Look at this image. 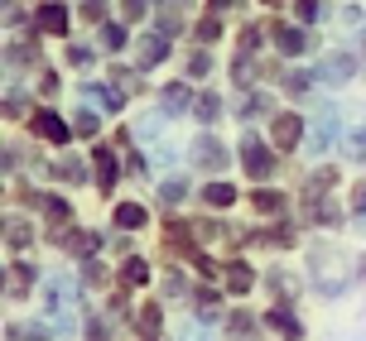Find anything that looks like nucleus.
<instances>
[{
	"label": "nucleus",
	"instance_id": "f257e3e1",
	"mask_svg": "<svg viewBox=\"0 0 366 341\" xmlns=\"http://www.w3.org/2000/svg\"><path fill=\"white\" fill-rule=\"evenodd\" d=\"M241 168H246L256 183H265L274 173V149H270V144H260V135H251V130L241 135Z\"/></svg>",
	"mask_w": 366,
	"mask_h": 341
},
{
	"label": "nucleus",
	"instance_id": "f03ea898",
	"mask_svg": "<svg viewBox=\"0 0 366 341\" xmlns=\"http://www.w3.org/2000/svg\"><path fill=\"white\" fill-rule=\"evenodd\" d=\"M29 126H34V135H44V140H54V144H68V121L63 116H54V111H34L29 116Z\"/></svg>",
	"mask_w": 366,
	"mask_h": 341
},
{
	"label": "nucleus",
	"instance_id": "7ed1b4c3",
	"mask_svg": "<svg viewBox=\"0 0 366 341\" xmlns=\"http://www.w3.org/2000/svg\"><path fill=\"white\" fill-rule=\"evenodd\" d=\"M299 135H304V121H299V116H274L270 121V144L274 149H294Z\"/></svg>",
	"mask_w": 366,
	"mask_h": 341
},
{
	"label": "nucleus",
	"instance_id": "20e7f679",
	"mask_svg": "<svg viewBox=\"0 0 366 341\" xmlns=\"http://www.w3.org/2000/svg\"><path fill=\"white\" fill-rule=\"evenodd\" d=\"M332 144H337V116L323 111V116H318V126H313V135H309V149H313V154H328Z\"/></svg>",
	"mask_w": 366,
	"mask_h": 341
},
{
	"label": "nucleus",
	"instance_id": "39448f33",
	"mask_svg": "<svg viewBox=\"0 0 366 341\" xmlns=\"http://www.w3.org/2000/svg\"><path fill=\"white\" fill-rule=\"evenodd\" d=\"M274 44H280L285 58H304L309 54V39H304V29H294V24H280V29H274Z\"/></svg>",
	"mask_w": 366,
	"mask_h": 341
},
{
	"label": "nucleus",
	"instance_id": "423d86ee",
	"mask_svg": "<svg viewBox=\"0 0 366 341\" xmlns=\"http://www.w3.org/2000/svg\"><path fill=\"white\" fill-rule=\"evenodd\" d=\"M265 327H274L285 341H299V337H304V327H299V317H294L290 307H270V312H265Z\"/></svg>",
	"mask_w": 366,
	"mask_h": 341
},
{
	"label": "nucleus",
	"instance_id": "0eeeda50",
	"mask_svg": "<svg viewBox=\"0 0 366 341\" xmlns=\"http://www.w3.org/2000/svg\"><path fill=\"white\" fill-rule=\"evenodd\" d=\"M193 159H198L202 168H227V149H222L212 135H202V140L193 144Z\"/></svg>",
	"mask_w": 366,
	"mask_h": 341
},
{
	"label": "nucleus",
	"instance_id": "6e6552de",
	"mask_svg": "<svg viewBox=\"0 0 366 341\" xmlns=\"http://www.w3.org/2000/svg\"><path fill=\"white\" fill-rule=\"evenodd\" d=\"M39 29H44V34H68V10H63L58 0L39 5Z\"/></svg>",
	"mask_w": 366,
	"mask_h": 341
},
{
	"label": "nucleus",
	"instance_id": "1a4fd4ad",
	"mask_svg": "<svg viewBox=\"0 0 366 341\" xmlns=\"http://www.w3.org/2000/svg\"><path fill=\"white\" fill-rule=\"evenodd\" d=\"M92 163H97V183H102V193H111V188H116V154L97 144V149H92Z\"/></svg>",
	"mask_w": 366,
	"mask_h": 341
},
{
	"label": "nucleus",
	"instance_id": "9d476101",
	"mask_svg": "<svg viewBox=\"0 0 366 341\" xmlns=\"http://www.w3.org/2000/svg\"><path fill=\"white\" fill-rule=\"evenodd\" d=\"M164 54H169V39L164 34H145V39H140V68L164 63Z\"/></svg>",
	"mask_w": 366,
	"mask_h": 341
},
{
	"label": "nucleus",
	"instance_id": "9b49d317",
	"mask_svg": "<svg viewBox=\"0 0 366 341\" xmlns=\"http://www.w3.org/2000/svg\"><path fill=\"white\" fill-rule=\"evenodd\" d=\"M92 96H97L107 111H121V106H126V91L111 87V82H87V101H92Z\"/></svg>",
	"mask_w": 366,
	"mask_h": 341
},
{
	"label": "nucleus",
	"instance_id": "f8f14e48",
	"mask_svg": "<svg viewBox=\"0 0 366 341\" xmlns=\"http://www.w3.org/2000/svg\"><path fill=\"white\" fill-rule=\"evenodd\" d=\"M202 202H207L212 212H227V207L237 202V188H232V183H207V188H202Z\"/></svg>",
	"mask_w": 366,
	"mask_h": 341
},
{
	"label": "nucleus",
	"instance_id": "ddd939ff",
	"mask_svg": "<svg viewBox=\"0 0 366 341\" xmlns=\"http://www.w3.org/2000/svg\"><path fill=\"white\" fill-rule=\"evenodd\" d=\"M227 288H232V293H246V288L256 284V274H251V265H241V260H232V265H227Z\"/></svg>",
	"mask_w": 366,
	"mask_h": 341
},
{
	"label": "nucleus",
	"instance_id": "4468645a",
	"mask_svg": "<svg viewBox=\"0 0 366 341\" xmlns=\"http://www.w3.org/2000/svg\"><path fill=\"white\" fill-rule=\"evenodd\" d=\"M352 72H357V58L352 54H332L328 63L318 68V77H337V82H342V77H352Z\"/></svg>",
	"mask_w": 366,
	"mask_h": 341
},
{
	"label": "nucleus",
	"instance_id": "2eb2a0df",
	"mask_svg": "<svg viewBox=\"0 0 366 341\" xmlns=\"http://www.w3.org/2000/svg\"><path fill=\"white\" fill-rule=\"evenodd\" d=\"M121 284H126V288H140V284H149V265L130 255L126 265H121Z\"/></svg>",
	"mask_w": 366,
	"mask_h": 341
},
{
	"label": "nucleus",
	"instance_id": "dca6fc26",
	"mask_svg": "<svg viewBox=\"0 0 366 341\" xmlns=\"http://www.w3.org/2000/svg\"><path fill=\"white\" fill-rule=\"evenodd\" d=\"M135 317H140V337H145V341H159V303H145Z\"/></svg>",
	"mask_w": 366,
	"mask_h": 341
},
{
	"label": "nucleus",
	"instance_id": "f3484780",
	"mask_svg": "<svg viewBox=\"0 0 366 341\" xmlns=\"http://www.w3.org/2000/svg\"><path fill=\"white\" fill-rule=\"evenodd\" d=\"M116 226H121V231H140V226H145V212H140L135 202H121V207H116Z\"/></svg>",
	"mask_w": 366,
	"mask_h": 341
},
{
	"label": "nucleus",
	"instance_id": "a211bd4d",
	"mask_svg": "<svg viewBox=\"0 0 366 341\" xmlns=\"http://www.w3.org/2000/svg\"><path fill=\"white\" fill-rule=\"evenodd\" d=\"M58 245H63V250H97V245H102V235L97 231H73V235H63V240H58Z\"/></svg>",
	"mask_w": 366,
	"mask_h": 341
},
{
	"label": "nucleus",
	"instance_id": "6ab92c4d",
	"mask_svg": "<svg viewBox=\"0 0 366 341\" xmlns=\"http://www.w3.org/2000/svg\"><path fill=\"white\" fill-rule=\"evenodd\" d=\"M5 245H10V250H24V245H29V221H15V216H10V221H5Z\"/></svg>",
	"mask_w": 366,
	"mask_h": 341
},
{
	"label": "nucleus",
	"instance_id": "aec40b11",
	"mask_svg": "<svg viewBox=\"0 0 366 341\" xmlns=\"http://www.w3.org/2000/svg\"><path fill=\"white\" fill-rule=\"evenodd\" d=\"M159 101H164V111L174 116V111H183V106H188V87H183V82H169V87L159 91Z\"/></svg>",
	"mask_w": 366,
	"mask_h": 341
},
{
	"label": "nucleus",
	"instance_id": "412c9836",
	"mask_svg": "<svg viewBox=\"0 0 366 341\" xmlns=\"http://www.w3.org/2000/svg\"><path fill=\"white\" fill-rule=\"evenodd\" d=\"M251 207H256L260 216H280V212H285V198H280V193H270V188H265V193H256V198H251Z\"/></svg>",
	"mask_w": 366,
	"mask_h": 341
},
{
	"label": "nucleus",
	"instance_id": "4be33fe9",
	"mask_svg": "<svg viewBox=\"0 0 366 341\" xmlns=\"http://www.w3.org/2000/svg\"><path fill=\"white\" fill-rule=\"evenodd\" d=\"M342 149H347L352 163H366V130H352L347 140H342Z\"/></svg>",
	"mask_w": 366,
	"mask_h": 341
},
{
	"label": "nucleus",
	"instance_id": "5701e85b",
	"mask_svg": "<svg viewBox=\"0 0 366 341\" xmlns=\"http://www.w3.org/2000/svg\"><path fill=\"white\" fill-rule=\"evenodd\" d=\"M294 10H299V19H304V24H318V19H323V10H328V5H323V0H299V5H294Z\"/></svg>",
	"mask_w": 366,
	"mask_h": 341
},
{
	"label": "nucleus",
	"instance_id": "b1692460",
	"mask_svg": "<svg viewBox=\"0 0 366 341\" xmlns=\"http://www.w3.org/2000/svg\"><path fill=\"white\" fill-rule=\"evenodd\" d=\"M313 77H318V72H290V77H285V91H294V96H304V91L313 87Z\"/></svg>",
	"mask_w": 366,
	"mask_h": 341
},
{
	"label": "nucleus",
	"instance_id": "393cba45",
	"mask_svg": "<svg viewBox=\"0 0 366 341\" xmlns=\"http://www.w3.org/2000/svg\"><path fill=\"white\" fill-rule=\"evenodd\" d=\"M193 111H198L202 121L212 126V121H217V116H222V101H217V96H198V101H193Z\"/></svg>",
	"mask_w": 366,
	"mask_h": 341
},
{
	"label": "nucleus",
	"instance_id": "a878e982",
	"mask_svg": "<svg viewBox=\"0 0 366 341\" xmlns=\"http://www.w3.org/2000/svg\"><path fill=\"white\" fill-rule=\"evenodd\" d=\"M183 193H188V188H183V178H169L164 188H159V198H164V212H169V207H179Z\"/></svg>",
	"mask_w": 366,
	"mask_h": 341
},
{
	"label": "nucleus",
	"instance_id": "bb28decb",
	"mask_svg": "<svg viewBox=\"0 0 366 341\" xmlns=\"http://www.w3.org/2000/svg\"><path fill=\"white\" fill-rule=\"evenodd\" d=\"M73 126H77V135H97V111H92V101H87L82 111H77V121H73Z\"/></svg>",
	"mask_w": 366,
	"mask_h": 341
},
{
	"label": "nucleus",
	"instance_id": "cd10ccee",
	"mask_svg": "<svg viewBox=\"0 0 366 341\" xmlns=\"http://www.w3.org/2000/svg\"><path fill=\"white\" fill-rule=\"evenodd\" d=\"M265 111H270V96H246V101H241V121H246V116H265Z\"/></svg>",
	"mask_w": 366,
	"mask_h": 341
},
{
	"label": "nucleus",
	"instance_id": "c85d7f7f",
	"mask_svg": "<svg viewBox=\"0 0 366 341\" xmlns=\"http://www.w3.org/2000/svg\"><path fill=\"white\" fill-rule=\"evenodd\" d=\"M149 0H121V15H126V24H135V19H145Z\"/></svg>",
	"mask_w": 366,
	"mask_h": 341
},
{
	"label": "nucleus",
	"instance_id": "c756f323",
	"mask_svg": "<svg viewBox=\"0 0 366 341\" xmlns=\"http://www.w3.org/2000/svg\"><path fill=\"white\" fill-rule=\"evenodd\" d=\"M39 207L54 216V221H68V202H63V198H39Z\"/></svg>",
	"mask_w": 366,
	"mask_h": 341
},
{
	"label": "nucleus",
	"instance_id": "7c9ffc66",
	"mask_svg": "<svg viewBox=\"0 0 366 341\" xmlns=\"http://www.w3.org/2000/svg\"><path fill=\"white\" fill-rule=\"evenodd\" d=\"M102 44H107V49H121V44H126V29H121V24H102Z\"/></svg>",
	"mask_w": 366,
	"mask_h": 341
},
{
	"label": "nucleus",
	"instance_id": "2f4dec72",
	"mask_svg": "<svg viewBox=\"0 0 366 341\" xmlns=\"http://www.w3.org/2000/svg\"><path fill=\"white\" fill-rule=\"evenodd\" d=\"M58 178H68V183H82L87 173H82V163H77V159H63V163H58Z\"/></svg>",
	"mask_w": 366,
	"mask_h": 341
},
{
	"label": "nucleus",
	"instance_id": "473e14b6",
	"mask_svg": "<svg viewBox=\"0 0 366 341\" xmlns=\"http://www.w3.org/2000/svg\"><path fill=\"white\" fill-rule=\"evenodd\" d=\"M193 34H198L202 44H212V39L222 34V24H217V19H202V24H198V29H193Z\"/></svg>",
	"mask_w": 366,
	"mask_h": 341
},
{
	"label": "nucleus",
	"instance_id": "72a5a7b5",
	"mask_svg": "<svg viewBox=\"0 0 366 341\" xmlns=\"http://www.w3.org/2000/svg\"><path fill=\"white\" fill-rule=\"evenodd\" d=\"M256 44H260V29H256V24H251V29L241 34V54H256Z\"/></svg>",
	"mask_w": 366,
	"mask_h": 341
},
{
	"label": "nucleus",
	"instance_id": "f704fd0d",
	"mask_svg": "<svg viewBox=\"0 0 366 341\" xmlns=\"http://www.w3.org/2000/svg\"><path fill=\"white\" fill-rule=\"evenodd\" d=\"M207 68H212V58H207V54H193V63H188V72H193V77H202Z\"/></svg>",
	"mask_w": 366,
	"mask_h": 341
},
{
	"label": "nucleus",
	"instance_id": "c9c22d12",
	"mask_svg": "<svg viewBox=\"0 0 366 341\" xmlns=\"http://www.w3.org/2000/svg\"><path fill=\"white\" fill-rule=\"evenodd\" d=\"M82 15H87V19H102V15H107V5H102V0H87V5H82Z\"/></svg>",
	"mask_w": 366,
	"mask_h": 341
},
{
	"label": "nucleus",
	"instance_id": "e433bc0d",
	"mask_svg": "<svg viewBox=\"0 0 366 341\" xmlns=\"http://www.w3.org/2000/svg\"><path fill=\"white\" fill-rule=\"evenodd\" d=\"M159 34H179V19L169 15V10H164V15H159Z\"/></svg>",
	"mask_w": 366,
	"mask_h": 341
},
{
	"label": "nucleus",
	"instance_id": "4c0bfd02",
	"mask_svg": "<svg viewBox=\"0 0 366 341\" xmlns=\"http://www.w3.org/2000/svg\"><path fill=\"white\" fill-rule=\"evenodd\" d=\"M232 5H241V0H212V10H232Z\"/></svg>",
	"mask_w": 366,
	"mask_h": 341
},
{
	"label": "nucleus",
	"instance_id": "58836bf2",
	"mask_svg": "<svg viewBox=\"0 0 366 341\" xmlns=\"http://www.w3.org/2000/svg\"><path fill=\"white\" fill-rule=\"evenodd\" d=\"M183 341H202V332H188V337H183Z\"/></svg>",
	"mask_w": 366,
	"mask_h": 341
},
{
	"label": "nucleus",
	"instance_id": "ea45409f",
	"mask_svg": "<svg viewBox=\"0 0 366 341\" xmlns=\"http://www.w3.org/2000/svg\"><path fill=\"white\" fill-rule=\"evenodd\" d=\"M362 274H366V255H362Z\"/></svg>",
	"mask_w": 366,
	"mask_h": 341
}]
</instances>
